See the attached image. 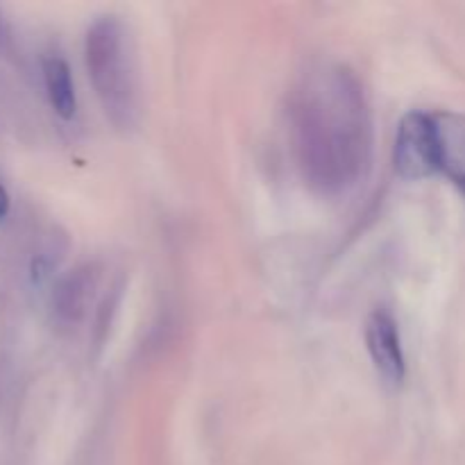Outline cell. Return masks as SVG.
Listing matches in <instances>:
<instances>
[{"label": "cell", "instance_id": "obj_1", "mask_svg": "<svg viewBox=\"0 0 465 465\" xmlns=\"http://www.w3.org/2000/svg\"><path fill=\"white\" fill-rule=\"evenodd\" d=\"M289 121L298 168L313 191L341 195L366 177L372 118L354 71L343 64L309 68L291 95Z\"/></svg>", "mask_w": 465, "mask_h": 465}, {"label": "cell", "instance_id": "obj_2", "mask_svg": "<svg viewBox=\"0 0 465 465\" xmlns=\"http://www.w3.org/2000/svg\"><path fill=\"white\" fill-rule=\"evenodd\" d=\"M86 68L103 112L118 130L139 118V77L134 41L118 16H100L86 32Z\"/></svg>", "mask_w": 465, "mask_h": 465}, {"label": "cell", "instance_id": "obj_3", "mask_svg": "<svg viewBox=\"0 0 465 465\" xmlns=\"http://www.w3.org/2000/svg\"><path fill=\"white\" fill-rule=\"evenodd\" d=\"M395 171L404 180H425L439 173L434 123L430 112H409L400 121L393 148Z\"/></svg>", "mask_w": 465, "mask_h": 465}, {"label": "cell", "instance_id": "obj_4", "mask_svg": "<svg viewBox=\"0 0 465 465\" xmlns=\"http://www.w3.org/2000/svg\"><path fill=\"white\" fill-rule=\"evenodd\" d=\"M366 345L372 363L389 384L400 386L404 380V354L395 318L386 309H377L366 321Z\"/></svg>", "mask_w": 465, "mask_h": 465}, {"label": "cell", "instance_id": "obj_5", "mask_svg": "<svg viewBox=\"0 0 465 465\" xmlns=\"http://www.w3.org/2000/svg\"><path fill=\"white\" fill-rule=\"evenodd\" d=\"M431 123L439 173L465 189V116L457 112H434Z\"/></svg>", "mask_w": 465, "mask_h": 465}, {"label": "cell", "instance_id": "obj_6", "mask_svg": "<svg viewBox=\"0 0 465 465\" xmlns=\"http://www.w3.org/2000/svg\"><path fill=\"white\" fill-rule=\"evenodd\" d=\"M95 286H98V272L94 266H80L68 272L54 291V309L59 316L68 322L80 321L89 309Z\"/></svg>", "mask_w": 465, "mask_h": 465}, {"label": "cell", "instance_id": "obj_7", "mask_svg": "<svg viewBox=\"0 0 465 465\" xmlns=\"http://www.w3.org/2000/svg\"><path fill=\"white\" fill-rule=\"evenodd\" d=\"M45 89H48L50 104L62 118H73L77 109L75 86H73V75L68 64L62 57H50L44 64Z\"/></svg>", "mask_w": 465, "mask_h": 465}, {"label": "cell", "instance_id": "obj_8", "mask_svg": "<svg viewBox=\"0 0 465 465\" xmlns=\"http://www.w3.org/2000/svg\"><path fill=\"white\" fill-rule=\"evenodd\" d=\"M7 212H9V195L7 191L3 189V184H0V221L7 216Z\"/></svg>", "mask_w": 465, "mask_h": 465}, {"label": "cell", "instance_id": "obj_9", "mask_svg": "<svg viewBox=\"0 0 465 465\" xmlns=\"http://www.w3.org/2000/svg\"><path fill=\"white\" fill-rule=\"evenodd\" d=\"M463 193H465V189H463Z\"/></svg>", "mask_w": 465, "mask_h": 465}]
</instances>
